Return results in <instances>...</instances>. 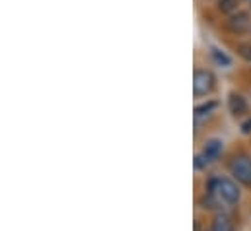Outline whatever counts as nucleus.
<instances>
[{"label": "nucleus", "instance_id": "1", "mask_svg": "<svg viewBox=\"0 0 251 231\" xmlns=\"http://www.w3.org/2000/svg\"><path fill=\"white\" fill-rule=\"evenodd\" d=\"M208 192L210 194H216L222 202L226 204H238L240 202V188L238 185L232 181V179H226V177H216L208 183Z\"/></svg>", "mask_w": 251, "mask_h": 231}, {"label": "nucleus", "instance_id": "2", "mask_svg": "<svg viewBox=\"0 0 251 231\" xmlns=\"http://www.w3.org/2000/svg\"><path fill=\"white\" fill-rule=\"evenodd\" d=\"M222 150H224V146H222V142H220V140H216V138L208 140V142L204 144L202 152L197 156V160H195V165H197L199 169H204L206 165H210L212 162H216V160L220 158Z\"/></svg>", "mask_w": 251, "mask_h": 231}, {"label": "nucleus", "instance_id": "3", "mask_svg": "<svg viewBox=\"0 0 251 231\" xmlns=\"http://www.w3.org/2000/svg\"><path fill=\"white\" fill-rule=\"evenodd\" d=\"M212 90H214V76H212V72L202 70V68L195 70V76H193V92H195V95L197 97L208 95Z\"/></svg>", "mask_w": 251, "mask_h": 231}, {"label": "nucleus", "instance_id": "4", "mask_svg": "<svg viewBox=\"0 0 251 231\" xmlns=\"http://www.w3.org/2000/svg\"><path fill=\"white\" fill-rule=\"evenodd\" d=\"M232 175L246 186H251V160L248 156H236L230 163Z\"/></svg>", "mask_w": 251, "mask_h": 231}, {"label": "nucleus", "instance_id": "5", "mask_svg": "<svg viewBox=\"0 0 251 231\" xmlns=\"http://www.w3.org/2000/svg\"><path fill=\"white\" fill-rule=\"evenodd\" d=\"M228 107H230V113L232 115H244L246 111H248V103H246V99H244V95H240V93H230V97H228Z\"/></svg>", "mask_w": 251, "mask_h": 231}, {"label": "nucleus", "instance_id": "6", "mask_svg": "<svg viewBox=\"0 0 251 231\" xmlns=\"http://www.w3.org/2000/svg\"><path fill=\"white\" fill-rule=\"evenodd\" d=\"M210 231H234V222H232L230 216L218 214V216H214V220H212V230Z\"/></svg>", "mask_w": 251, "mask_h": 231}, {"label": "nucleus", "instance_id": "7", "mask_svg": "<svg viewBox=\"0 0 251 231\" xmlns=\"http://www.w3.org/2000/svg\"><path fill=\"white\" fill-rule=\"evenodd\" d=\"M216 107H218V103H216V101H208V103L199 105V107L195 109V120H197V124H199L201 120H204V118L212 116V113L216 111Z\"/></svg>", "mask_w": 251, "mask_h": 231}, {"label": "nucleus", "instance_id": "8", "mask_svg": "<svg viewBox=\"0 0 251 231\" xmlns=\"http://www.w3.org/2000/svg\"><path fill=\"white\" fill-rule=\"evenodd\" d=\"M228 25H230V29H234V31H244V29L250 25V18H248L246 14L232 16V18L228 20Z\"/></svg>", "mask_w": 251, "mask_h": 231}, {"label": "nucleus", "instance_id": "9", "mask_svg": "<svg viewBox=\"0 0 251 231\" xmlns=\"http://www.w3.org/2000/svg\"><path fill=\"white\" fill-rule=\"evenodd\" d=\"M210 55H212V58H214V62H216V64H220V66H230V64H232V58L228 57L224 51L216 49V47H212V49H210Z\"/></svg>", "mask_w": 251, "mask_h": 231}, {"label": "nucleus", "instance_id": "10", "mask_svg": "<svg viewBox=\"0 0 251 231\" xmlns=\"http://www.w3.org/2000/svg\"><path fill=\"white\" fill-rule=\"evenodd\" d=\"M238 53H240L242 58H246L248 62H251V43H240L238 45Z\"/></svg>", "mask_w": 251, "mask_h": 231}, {"label": "nucleus", "instance_id": "11", "mask_svg": "<svg viewBox=\"0 0 251 231\" xmlns=\"http://www.w3.org/2000/svg\"><path fill=\"white\" fill-rule=\"evenodd\" d=\"M238 8V0H220V10L222 12H232Z\"/></svg>", "mask_w": 251, "mask_h": 231}, {"label": "nucleus", "instance_id": "12", "mask_svg": "<svg viewBox=\"0 0 251 231\" xmlns=\"http://www.w3.org/2000/svg\"><path fill=\"white\" fill-rule=\"evenodd\" d=\"M244 132L248 134V132H251V120H248L246 124H244Z\"/></svg>", "mask_w": 251, "mask_h": 231}]
</instances>
